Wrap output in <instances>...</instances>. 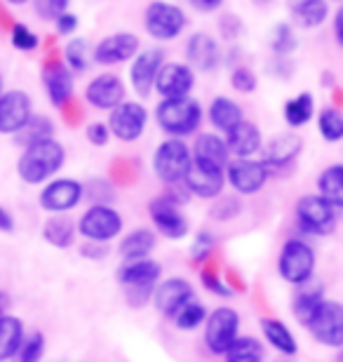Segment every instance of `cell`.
I'll use <instances>...</instances> for the list:
<instances>
[{"label": "cell", "mask_w": 343, "mask_h": 362, "mask_svg": "<svg viewBox=\"0 0 343 362\" xmlns=\"http://www.w3.org/2000/svg\"><path fill=\"white\" fill-rule=\"evenodd\" d=\"M195 299V289L186 278H165L156 285L151 303L163 317H172L179 313L186 303Z\"/></svg>", "instance_id": "2e32d148"}, {"label": "cell", "mask_w": 343, "mask_h": 362, "mask_svg": "<svg viewBox=\"0 0 343 362\" xmlns=\"http://www.w3.org/2000/svg\"><path fill=\"white\" fill-rule=\"evenodd\" d=\"M296 47H298V40H296L294 26L287 24V21L275 24L271 33V49L277 59H287V57L296 52Z\"/></svg>", "instance_id": "ab89813d"}, {"label": "cell", "mask_w": 343, "mask_h": 362, "mask_svg": "<svg viewBox=\"0 0 343 362\" xmlns=\"http://www.w3.org/2000/svg\"><path fill=\"white\" fill-rule=\"evenodd\" d=\"M318 195H322L334 209H343V163L330 165L320 172Z\"/></svg>", "instance_id": "836d02e7"}, {"label": "cell", "mask_w": 343, "mask_h": 362, "mask_svg": "<svg viewBox=\"0 0 343 362\" xmlns=\"http://www.w3.org/2000/svg\"><path fill=\"white\" fill-rule=\"evenodd\" d=\"M318 266V257L313 245L303 238H289L287 243L282 245L280 257H277V275L287 282V285L294 287H303L313 280V273H315Z\"/></svg>", "instance_id": "277c9868"}, {"label": "cell", "mask_w": 343, "mask_h": 362, "mask_svg": "<svg viewBox=\"0 0 343 362\" xmlns=\"http://www.w3.org/2000/svg\"><path fill=\"white\" fill-rule=\"evenodd\" d=\"M332 3H339V5H341V3H343V0H332Z\"/></svg>", "instance_id": "6125c7cd"}, {"label": "cell", "mask_w": 343, "mask_h": 362, "mask_svg": "<svg viewBox=\"0 0 343 362\" xmlns=\"http://www.w3.org/2000/svg\"><path fill=\"white\" fill-rule=\"evenodd\" d=\"M219 31H221V35L226 40H236L243 35L245 31V26H243V21H240L238 14H233V12H226L219 17Z\"/></svg>", "instance_id": "c3c4849f"}, {"label": "cell", "mask_w": 343, "mask_h": 362, "mask_svg": "<svg viewBox=\"0 0 343 362\" xmlns=\"http://www.w3.org/2000/svg\"><path fill=\"white\" fill-rule=\"evenodd\" d=\"M7 3H10V5H26L28 0H7Z\"/></svg>", "instance_id": "91938a15"}, {"label": "cell", "mask_w": 343, "mask_h": 362, "mask_svg": "<svg viewBox=\"0 0 343 362\" xmlns=\"http://www.w3.org/2000/svg\"><path fill=\"white\" fill-rule=\"evenodd\" d=\"M214 235H209L207 230H202V233L195 235L193 240V247H191V257L195 264H202L205 259H209V255L214 252Z\"/></svg>", "instance_id": "7dc6e473"}, {"label": "cell", "mask_w": 343, "mask_h": 362, "mask_svg": "<svg viewBox=\"0 0 343 362\" xmlns=\"http://www.w3.org/2000/svg\"><path fill=\"white\" fill-rule=\"evenodd\" d=\"M10 306H12L10 294H7V292H3V289H0V317L7 315V310H10Z\"/></svg>", "instance_id": "680465c9"}, {"label": "cell", "mask_w": 343, "mask_h": 362, "mask_svg": "<svg viewBox=\"0 0 343 362\" xmlns=\"http://www.w3.org/2000/svg\"><path fill=\"white\" fill-rule=\"evenodd\" d=\"M78 26H80V21L76 12H64L62 17L54 19V28L59 35H73L78 31Z\"/></svg>", "instance_id": "f5cc1de1"}, {"label": "cell", "mask_w": 343, "mask_h": 362, "mask_svg": "<svg viewBox=\"0 0 343 362\" xmlns=\"http://www.w3.org/2000/svg\"><path fill=\"white\" fill-rule=\"evenodd\" d=\"M271 179V170L257 158H236L226 168V184L238 195H257Z\"/></svg>", "instance_id": "5bb4252c"}, {"label": "cell", "mask_w": 343, "mask_h": 362, "mask_svg": "<svg viewBox=\"0 0 343 362\" xmlns=\"http://www.w3.org/2000/svg\"><path fill=\"white\" fill-rule=\"evenodd\" d=\"M184 188L188 191V195H195V198L202 200L221 198L226 188V170L193 160L191 170H188V175L184 179Z\"/></svg>", "instance_id": "44dd1931"}, {"label": "cell", "mask_w": 343, "mask_h": 362, "mask_svg": "<svg viewBox=\"0 0 343 362\" xmlns=\"http://www.w3.org/2000/svg\"><path fill=\"white\" fill-rule=\"evenodd\" d=\"M149 212L153 230L167 238V240H184L188 230H191V223H188L186 214L181 212V202L172 193L158 195L149 205Z\"/></svg>", "instance_id": "8fae6325"}, {"label": "cell", "mask_w": 343, "mask_h": 362, "mask_svg": "<svg viewBox=\"0 0 343 362\" xmlns=\"http://www.w3.org/2000/svg\"><path fill=\"white\" fill-rule=\"evenodd\" d=\"M76 226L78 235L85 243L108 245L122 235L125 219H122V214L113 205H90L76 221Z\"/></svg>", "instance_id": "8992f818"}, {"label": "cell", "mask_w": 343, "mask_h": 362, "mask_svg": "<svg viewBox=\"0 0 343 362\" xmlns=\"http://www.w3.org/2000/svg\"><path fill=\"white\" fill-rule=\"evenodd\" d=\"M325 299H327V296H325L322 285L310 287V282H308V289H298V292L294 294V301H291V313H294L296 320L306 327V322L310 320L313 313L320 308V303H322Z\"/></svg>", "instance_id": "d590c367"}, {"label": "cell", "mask_w": 343, "mask_h": 362, "mask_svg": "<svg viewBox=\"0 0 343 362\" xmlns=\"http://www.w3.org/2000/svg\"><path fill=\"white\" fill-rule=\"evenodd\" d=\"M54 136V122L47 118V115H31V120L26 122L24 129L19 134H14V141L19 144L21 148L31 146V144L52 139Z\"/></svg>", "instance_id": "8d00e7d4"}, {"label": "cell", "mask_w": 343, "mask_h": 362, "mask_svg": "<svg viewBox=\"0 0 343 362\" xmlns=\"http://www.w3.org/2000/svg\"><path fill=\"white\" fill-rule=\"evenodd\" d=\"M332 28H334V40H337L339 47L343 49V3L337 7V12H334Z\"/></svg>", "instance_id": "11a10c76"}, {"label": "cell", "mask_w": 343, "mask_h": 362, "mask_svg": "<svg viewBox=\"0 0 343 362\" xmlns=\"http://www.w3.org/2000/svg\"><path fill=\"white\" fill-rule=\"evenodd\" d=\"M193 160L195 163H205V165H214V168L226 170L228 163L233 160L228 144H226V136L219 132H200L193 141Z\"/></svg>", "instance_id": "d4e9b609"}, {"label": "cell", "mask_w": 343, "mask_h": 362, "mask_svg": "<svg viewBox=\"0 0 343 362\" xmlns=\"http://www.w3.org/2000/svg\"><path fill=\"white\" fill-rule=\"evenodd\" d=\"M207 120H209V125L214 127V132L226 136L233 127H238L240 122L245 120V111H243V106H240L236 99L223 97V94H221V97H214L209 101Z\"/></svg>", "instance_id": "83f0119b"}, {"label": "cell", "mask_w": 343, "mask_h": 362, "mask_svg": "<svg viewBox=\"0 0 343 362\" xmlns=\"http://www.w3.org/2000/svg\"><path fill=\"white\" fill-rule=\"evenodd\" d=\"M318 132L327 144L343 141V111L337 106H325L318 113Z\"/></svg>", "instance_id": "74e56055"}, {"label": "cell", "mask_w": 343, "mask_h": 362, "mask_svg": "<svg viewBox=\"0 0 343 362\" xmlns=\"http://www.w3.org/2000/svg\"><path fill=\"white\" fill-rule=\"evenodd\" d=\"M26 337L24 320L12 313L0 317V362H10L21 349V341Z\"/></svg>", "instance_id": "4dcf8cb0"}, {"label": "cell", "mask_w": 343, "mask_h": 362, "mask_svg": "<svg viewBox=\"0 0 343 362\" xmlns=\"http://www.w3.org/2000/svg\"><path fill=\"white\" fill-rule=\"evenodd\" d=\"M83 200H85V186L83 181L73 177H57L52 181H47L38 195V205L47 214H69Z\"/></svg>", "instance_id": "4fadbf2b"}, {"label": "cell", "mask_w": 343, "mask_h": 362, "mask_svg": "<svg viewBox=\"0 0 343 362\" xmlns=\"http://www.w3.org/2000/svg\"><path fill=\"white\" fill-rule=\"evenodd\" d=\"M306 329L325 349H343V303L325 299L310 320L306 322Z\"/></svg>", "instance_id": "7c38bea8"}, {"label": "cell", "mask_w": 343, "mask_h": 362, "mask_svg": "<svg viewBox=\"0 0 343 362\" xmlns=\"http://www.w3.org/2000/svg\"><path fill=\"white\" fill-rule=\"evenodd\" d=\"M149 108L141 101H129L125 99L120 106H115L108 113L106 125L111 129V136H115L122 144H134L144 136L146 127H149Z\"/></svg>", "instance_id": "9c48e42d"}, {"label": "cell", "mask_w": 343, "mask_h": 362, "mask_svg": "<svg viewBox=\"0 0 343 362\" xmlns=\"http://www.w3.org/2000/svg\"><path fill=\"white\" fill-rule=\"evenodd\" d=\"M193 165V151L184 139H167L153 151V172L167 186H181Z\"/></svg>", "instance_id": "52a82bcc"}, {"label": "cell", "mask_w": 343, "mask_h": 362, "mask_svg": "<svg viewBox=\"0 0 343 362\" xmlns=\"http://www.w3.org/2000/svg\"><path fill=\"white\" fill-rule=\"evenodd\" d=\"M202 285H205L211 294H219V296H223V299H228V296H233L231 287H228V285H223L221 278H219L216 273H211V271L202 273Z\"/></svg>", "instance_id": "816d5d0a"}, {"label": "cell", "mask_w": 343, "mask_h": 362, "mask_svg": "<svg viewBox=\"0 0 343 362\" xmlns=\"http://www.w3.org/2000/svg\"><path fill=\"white\" fill-rule=\"evenodd\" d=\"M287 12L291 24L313 31L330 17V0H287Z\"/></svg>", "instance_id": "4316f807"}, {"label": "cell", "mask_w": 343, "mask_h": 362, "mask_svg": "<svg viewBox=\"0 0 343 362\" xmlns=\"http://www.w3.org/2000/svg\"><path fill=\"white\" fill-rule=\"evenodd\" d=\"M85 186V198L92 202V205H111L113 202V188L108 181L104 179H92L90 184Z\"/></svg>", "instance_id": "ee69618b"}, {"label": "cell", "mask_w": 343, "mask_h": 362, "mask_svg": "<svg viewBox=\"0 0 343 362\" xmlns=\"http://www.w3.org/2000/svg\"><path fill=\"white\" fill-rule=\"evenodd\" d=\"M186 3L191 5L195 12L211 14V12H219V10H221L226 0H186Z\"/></svg>", "instance_id": "db71d44e"}, {"label": "cell", "mask_w": 343, "mask_h": 362, "mask_svg": "<svg viewBox=\"0 0 343 362\" xmlns=\"http://www.w3.org/2000/svg\"><path fill=\"white\" fill-rule=\"evenodd\" d=\"M294 212L298 228L308 235H330L337 228V209L318 193L301 195Z\"/></svg>", "instance_id": "30bf717a"}, {"label": "cell", "mask_w": 343, "mask_h": 362, "mask_svg": "<svg viewBox=\"0 0 343 362\" xmlns=\"http://www.w3.org/2000/svg\"><path fill=\"white\" fill-rule=\"evenodd\" d=\"M33 115V101L24 90H7L0 97V134L14 136Z\"/></svg>", "instance_id": "ac0fdd59"}, {"label": "cell", "mask_w": 343, "mask_h": 362, "mask_svg": "<svg viewBox=\"0 0 343 362\" xmlns=\"http://www.w3.org/2000/svg\"><path fill=\"white\" fill-rule=\"evenodd\" d=\"M10 40L14 47L21 49V52H33V49H38V45H40V38L26 24H14Z\"/></svg>", "instance_id": "f6af8a7d"}, {"label": "cell", "mask_w": 343, "mask_h": 362, "mask_svg": "<svg viewBox=\"0 0 343 362\" xmlns=\"http://www.w3.org/2000/svg\"><path fill=\"white\" fill-rule=\"evenodd\" d=\"M261 334H264L266 346H271L282 358H294L298 353V341L291 334V329L277 317H264L261 320Z\"/></svg>", "instance_id": "f546056e"}, {"label": "cell", "mask_w": 343, "mask_h": 362, "mask_svg": "<svg viewBox=\"0 0 343 362\" xmlns=\"http://www.w3.org/2000/svg\"><path fill=\"white\" fill-rule=\"evenodd\" d=\"M127 97V88L120 76L115 74H99L94 76L85 88V101L97 111L111 113L115 106H120Z\"/></svg>", "instance_id": "d6986e66"}, {"label": "cell", "mask_w": 343, "mask_h": 362, "mask_svg": "<svg viewBox=\"0 0 343 362\" xmlns=\"http://www.w3.org/2000/svg\"><path fill=\"white\" fill-rule=\"evenodd\" d=\"M243 209V202L240 198H219L214 209H211V216H216L219 221H226V219H236Z\"/></svg>", "instance_id": "681fc988"}, {"label": "cell", "mask_w": 343, "mask_h": 362, "mask_svg": "<svg viewBox=\"0 0 343 362\" xmlns=\"http://www.w3.org/2000/svg\"><path fill=\"white\" fill-rule=\"evenodd\" d=\"M158 245V235L153 228H132L129 233L120 238L118 255L122 262H139V259H149Z\"/></svg>", "instance_id": "f1b7e54d"}, {"label": "cell", "mask_w": 343, "mask_h": 362, "mask_svg": "<svg viewBox=\"0 0 343 362\" xmlns=\"http://www.w3.org/2000/svg\"><path fill=\"white\" fill-rule=\"evenodd\" d=\"M64 165H66V148L52 136V139L31 144L21 151L17 175L28 186H45L47 181L57 179Z\"/></svg>", "instance_id": "6da1fadb"}, {"label": "cell", "mask_w": 343, "mask_h": 362, "mask_svg": "<svg viewBox=\"0 0 343 362\" xmlns=\"http://www.w3.org/2000/svg\"><path fill=\"white\" fill-rule=\"evenodd\" d=\"M69 3L71 0H33V10L42 21H54L64 12H69Z\"/></svg>", "instance_id": "bcb514c9"}, {"label": "cell", "mask_w": 343, "mask_h": 362, "mask_svg": "<svg viewBox=\"0 0 343 362\" xmlns=\"http://www.w3.org/2000/svg\"><path fill=\"white\" fill-rule=\"evenodd\" d=\"M188 26V14L184 7L170 0H153L144 10V31L158 42L177 40Z\"/></svg>", "instance_id": "5b68a950"}, {"label": "cell", "mask_w": 343, "mask_h": 362, "mask_svg": "<svg viewBox=\"0 0 343 362\" xmlns=\"http://www.w3.org/2000/svg\"><path fill=\"white\" fill-rule=\"evenodd\" d=\"M45 349H47L45 334L35 329L31 334L24 337L21 349L17 351V356H14L12 362H42V358H45Z\"/></svg>", "instance_id": "b9f144b4"}, {"label": "cell", "mask_w": 343, "mask_h": 362, "mask_svg": "<svg viewBox=\"0 0 343 362\" xmlns=\"http://www.w3.org/2000/svg\"><path fill=\"white\" fill-rule=\"evenodd\" d=\"M64 64L73 74H85L92 64V47L90 40L85 38H71L64 47Z\"/></svg>", "instance_id": "f35d334b"}, {"label": "cell", "mask_w": 343, "mask_h": 362, "mask_svg": "<svg viewBox=\"0 0 343 362\" xmlns=\"http://www.w3.org/2000/svg\"><path fill=\"white\" fill-rule=\"evenodd\" d=\"M85 136H87V141L92 144V146H97V148H104L108 141H111V129H108L106 122H101V120H94L87 125L85 129Z\"/></svg>", "instance_id": "f907efd6"}, {"label": "cell", "mask_w": 343, "mask_h": 362, "mask_svg": "<svg viewBox=\"0 0 343 362\" xmlns=\"http://www.w3.org/2000/svg\"><path fill=\"white\" fill-rule=\"evenodd\" d=\"M301 148H303L301 136L294 132H284V134L273 136L268 144H264V151H261L264 158H261V160L266 163L268 170H282V168H289V165L301 156Z\"/></svg>", "instance_id": "cb8c5ba5"}, {"label": "cell", "mask_w": 343, "mask_h": 362, "mask_svg": "<svg viewBox=\"0 0 343 362\" xmlns=\"http://www.w3.org/2000/svg\"><path fill=\"white\" fill-rule=\"evenodd\" d=\"M240 313L233 306H219L207 315L202 325V339L211 356H223L231 349L233 341L240 337Z\"/></svg>", "instance_id": "ba28073f"}, {"label": "cell", "mask_w": 343, "mask_h": 362, "mask_svg": "<svg viewBox=\"0 0 343 362\" xmlns=\"http://www.w3.org/2000/svg\"><path fill=\"white\" fill-rule=\"evenodd\" d=\"M17 223H14V216L7 207L0 205V233H14Z\"/></svg>", "instance_id": "9f6ffc18"}, {"label": "cell", "mask_w": 343, "mask_h": 362, "mask_svg": "<svg viewBox=\"0 0 343 362\" xmlns=\"http://www.w3.org/2000/svg\"><path fill=\"white\" fill-rule=\"evenodd\" d=\"M42 85H45L50 104L62 108V106H66L73 97V90H76V74H73L64 62H54L42 71Z\"/></svg>", "instance_id": "603a6c76"}, {"label": "cell", "mask_w": 343, "mask_h": 362, "mask_svg": "<svg viewBox=\"0 0 343 362\" xmlns=\"http://www.w3.org/2000/svg\"><path fill=\"white\" fill-rule=\"evenodd\" d=\"M80 252H83V257H87V259H104V257H106V245L87 243Z\"/></svg>", "instance_id": "6f0895ef"}, {"label": "cell", "mask_w": 343, "mask_h": 362, "mask_svg": "<svg viewBox=\"0 0 343 362\" xmlns=\"http://www.w3.org/2000/svg\"><path fill=\"white\" fill-rule=\"evenodd\" d=\"M231 88L240 94H252L259 88V76L250 66H236L231 71Z\"/></svg>", "instance_id": "7bdbcfd3"}, {"label": "cell", "mask_w": 343, "mask_h": 362, "mask_svg": "<svg viewBox=\"0 0 343 362\" xmlns=\"http://www.w3.org/2000/svg\"><path fill=\"white\" fill-rule=\"evenodd\" d=\"M160 278H163V266L151 257L139 262H122L118 269V282L125 287L129 306L134 308H141L153 299Z\"/></svg>", "instance_id": "3957f363"}, {"label": "cell", "mask_w": 343, "mask_h": 362, "mask_svg": "<svg viewBox=\"0 0 343 362\" xmlns=\"http://www.w3.org/2000/svg\"><path fill=\"white\" fill-rule=\"evenodd\" d=\"M195 88V71L186 62H165L156 78L153 92L160 94V99H181L191 97Z\"/></svg>", "instance_id": "e0dca14e"}, {"label": "cell", "mask_w": 343, "mask_h": 362, "mask_svg": "<svg viewBox=\"0 0 343 362\" xmlns=\"http://www.w3.org/2000/svg\"><path fill=\"white\" fill-rule=\"evenodd\" d=\"M205 120V108L195 97L160 99L156 106V122L170 139H186L195 134Z\"/></svg>", "instance_id": "7a4b0ae2"}, {"label": "cell", "mask_w": 343, "mask_h": 362, "mask_svg": "<svg viewBox=\"0 0 343 362\" xmlns=\"http://www.w3.org/2000/svg\"><path fill=\"white\" fill-rule=\"evenodd\" d=\"M282 118L291 129H298L315 118V97L310 92H301L296 97L284 101L282 106Z\"/></svg>", "instance_id": "d6a6232c"}, {"label": "cell", "mask_w": 343, "mask_h": 362, "mask_svg": "<svg viewBox=\"0 0 343 362\" xmlns=\"http://www.w3.org/2000/svg\"><path fill=\"white\" fill-rule=\"evenodd\" d=\"M221 45L211 33L198 31L186 40V64L198 74H214L221 66Z\"/></svg>", "instance_id": "ffe728a7"}, {"label": "cell", "mask_w": 343, "mask_h": 362, "mask_svg": "<svg viewBox=\"0 0 343 362\" xmlns=\"http://www.w3.org/2000/svg\"><path fill=\"white\" fill-rule=\"evenodd\" d=\"M165 64V52L160 47L141 49L129 64V85L139 97H149L156 88V78Z\"/></svg>", "instance_id": "7402d4cb"}, {"label": "cell", "mask_w": 343, "mask_h": 362, "mask_svg": "<svg viewBox=\"0 0 343 362\" xmlns=\"http://www.w3.org/2000/svg\"><path fill=\"white\" fill-rule=\"evenodd\" d=\"M221 358L223 362H266V344L257 337L240 334Z\"/></svg>", "instance_id": "e575fe53"}, {"label": "cell", "mask_w": 343, "mask_h": 362, "mask_svg": "<svg viewBox=\"0 0 343 362\" xmlns=\"http://www.w3.org/2000/svg\"><path fill=\"white\" fill-rule=\"evenodd\" d=\"M207 315H209V310L205 303H200V301H191V303H186L184 308L179 310L177 315L172 317L174 325H177V329L181 332H193V329H198L205 325L207 320Z\"/></svg>", "instance_id": "60d3db41"}, {"label": "cell", "mask_w": 343, "mask_h": 362, "mask_svg": "<svg viewBox=\"0 0 343 362\" xmlns=\"http://www.w3.org/2000/svg\"><path fill=\"white\" fill-rule=\"evenodd\" d=\"M139 52H141L139 35L132 31H118L101 38L92 47V62L99 66H118V64L132 62Z\"/></svg>", "instance_id": "9a60e30c"}, {"label": "cell", "mask_w": 343, "mask_h": 362, "mask_svg": "<svg viewBox=\"0 0 343 362\" xmlns=\"http://www.w3.org/2000/svg\"><path fill=\"white\" fill-rule=\"evenodd\" d=\"M226 144H228L231 158H254L264 151V134L257 122L243 120L226 134Z\"/></svg>", "instance_id": "484cf974"}, {"label": "cell", "mask_w": 343, "mask_h": 362, "mask_svg": "<svg viewBox=\"0 0 343 362\" xmlns=\"http://www.w3.org/2000/svg\"><path fill=\"white\" fill-rule=\"evenodd\" d=\"M3 92H5L3 90V76H0V97H3Z\"/></svg>", "instance_id": "94428289"}, {"label": "cell", "mask_w": 343, "mask_h": 362, "mask_svg": "<svg viewBox=\"0 0 343 362\" xmlns=\"http://www.w3.org/2000/svg\"><path fill=\"white\" fill-rule=\"evenodd\" d=\"M42 238L57 250H69L78 238V226L66 214H52L42 226Z\"/></svg>", "instance_id": "1f68e13d"}]
</instances>
